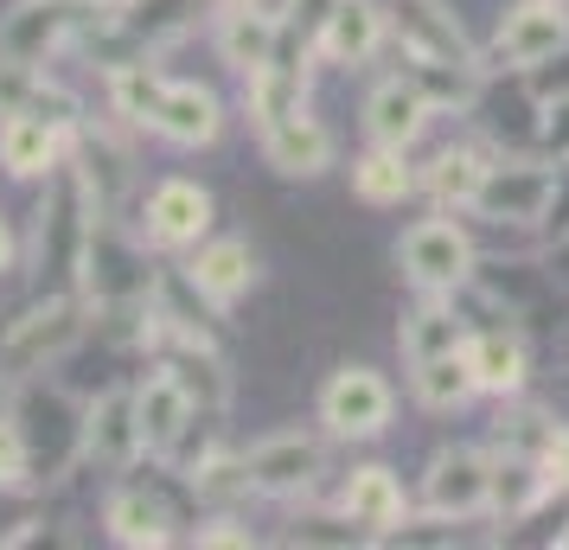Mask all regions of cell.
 <instances>
[{"mask_svg": "<svg viewBox=\"0 0 569 550\" xmlns=\"http://www.w3.org/2000/svg\"><path fill=\"white\" fill-rule=\"evenodd\" d=\"M83 333H90V294L52 289L46 301H32L20 320H7V333H0V366L13 371V378H39V371H52L64 352H78Z\"/></svg>", "mask_w": 569, "mask_h": 550, "instance_id": "obj_1", "label": "cell"}, {"mask_svg": "<svg viewBox=\"0 0 569 550\" xmlns=\"http://www.w3.org/2000/svg\"><path fill=\"white\" fill-rule=\"evenodd\" d=\"M13 417H20V436H27L32 480H64V473L83 461V410L64 391L20 378V391H13Z\"/></svg>", "mask_w": 569, "mask_h": 550, "instance_id": "obj_2", "label": "cell"}, {"mask_svg": "<svg viewBox=\"0 0 569 550\" xmlns=\"http://www.w3.org/2000/svg\"><path fill=\"white\" fill-rule=\"evenodd\" d=\"M97 7H103V0H20V7L0 20V52L27 58V64L46 71L64 46L90 39V27L103 20Z\"/></svg>", "mask_w": 569, "mask_h": 550, "instance_id": "obj_3", "label": "cell"}, {"mask_svg": "<svg viewBox=\"0 0 569 550\" xmlns=\"http://www.w3.org/2000/svg\"><path fill=\"white\" fill-rule=\"evenodd\" d=\"M397 262H403V276H410L422 294H455L473 282V243H467L461 224H448V218H422L403 231L397 243Z\"/></svg>", "mask_w": 569, "mask_h": 550, "instance_id": "obj_4", "label": "cell"}, {"mask_svg": "<svg viewBox=\"0 0 569 550\" xmlns=\"http://www.w3.org/2000/svg\"><path fill=\"white\" fill-rule=\"evenodd\" d=\"M243 468H250V487H257L262 499H295L327 473V448H320V436L276 429V436H262V442L243 454Z\"/></svg>", "mask_w": 569, "mask_h": 550, "instance_id": "obj_5", "label": "cell"}, {"mask_svg": "<svg viewBox=\"0 0 569 550\" xmlns=\"http://www.w3.org/2000/svg\"><path fill=\"white\" fill-rule=\"evenodd\" d=\"M320 422H327V436H346V442L378 436L390 422V384L371 366H339L320 384Z\"/></svg>", "mask_w": 569, "mask_h": 550, "instance_id": "obj_6", "label": "cell"}, {"mask_svg": "<svg viewBox=\"0 0 569 550\" xmlns=\"http://www.w3.org/2000/svg\"><path fill=\"white\" fill-rule=\"evenodd\" d=\"M211 231V192L199 180H160L141 206V243L154 250H199Z\"/></svg>", "mask_w": 569, "mask_h": 550, "instance_id": "obj_7", "label": "cell"}, {"mask_svg": "<svg viewBox=\"0 0 569 550\" xmlns=\"http://www.w3.org/2000/svg\"><path fill=\"white\" fill-rule=\"evenodd\" d=\"M550 199H557V173H550V167L499 160V167H487L473 211L492 218V224H538V218H550Z\"/></svg>", "mask_w": 569, "mask_h": 550, "instance_id": "obj_8", "label": "cell"}, {"mask_svg": "<svg viewBox=\"0 0 569 550\" xmlns=\"http://www.w3.org/2000/svg\"><path fill=\"white\" fill-rule=\"evenodd\" d=\"M569 46V13L563 0H525L506 13V27L492 39V58L506 64V71H538L550 58Z\"/></svg>", "mask_w": 569, "mask_h": 550, "instance_id": "obj_9", "label": "cell"}, {"mask_svg": "<svg viewBox=\"0 0 569 550\" xmlns=\"http://www.w3.org/2000/svg\"><path fill=\"white\" fill-rule=\"evenodd\" d=\"M243 103H250L257 134L276 129V122H288V116H301V109H308V46H295V39L282 32V52L243 78Z\"/></svg>", "mask_w": 569, "mask_h": 550, "instance_id": "obj_10", "label": "cell"}, {"mask_svg": "<svg viewBox=\"0 0 569 550\" xmlns=\"http://www.w3.org/2000/svg\"><path fill=\"white\" fill-rule=\"evenodd\" d=\"M390 32H397L403 58H436V64H473L480 71L461 20L441 0H390Z\"/></svg>", "mask_w": 569, "mask_h": 550, "instance_id": "obj_11", "label": "cell"}, {"mask_svg": "<svg viewBox=\"0 0 569 550\" xmlns=\"http://www.w3.org/2000/svg\"><path fill=\"white\" fill-rule=\"evenodd\" d=\"M148 448H141V417H134V391H103L97 403H83V461H97L109 473H129Z\"/></svg>", "mask_w": 569, "mask_h": 550, "instance_id": "obj_12", "label": "cell"}, {"mask_svg": "<svg viewBox=\"0 0 569 550\" xmlns=\"http://www.w3.org/2000/svg\"><path fill=\"white\" fill-rule=\"evenodd\" d=\"M487 493H492V461L473 454V448H448L422 473V506L436 519H473V512H487Z\"/></svg>", "mask_w": 569, "mask_h": 550, "instance_id": "obj_13", "label": "cell"}, {"mask_svg": "<svg viewBox=\"0 0 569 550\" xmlns=\"http://www.w3.org/2000/svg\"><path fill=\"white\" fill-rule=\"evenodd\" d=\"M173 524H180V512H173L167 493H154L148 480H122V487L103 499V531L116 538V544H129V550L173 544V538H180Z\"/></svg>", "mask_w": 569, "mask_h": 550, "instance_id": "obj_14", "label": "cell"}, {"mask_svg": "<svg viewBox=\"0 0 569 550\" xmlns=\"http://www.w3.org/2000/svg\"><path fill=\"white\" fill-rule=\"evenodd\" d=\"M134 417H141V448H148V461H167L173 442L186 436V422L199 417V403H192V391H186L173 371L154 366L134 384Z\"/></svg>", "mask_w": 569, "mask_h": 550, "instance_id": "obj_15", "label": "cell"}, {"mask_svg": "<svg viewBox=\"0 0 569 550\" xmlns=\"http://www.w3.org/2000/svg\"><path fill=\"white\" fill-rule=\"evenodd\" d=\"M186 276H192L199 301L224 314V308H237L243 294L257 289V250L243 237H211V243H199V257L186 262Z\"/></svg>", "mask_w": 569, "mask_h": 550, "instance_id": "obj_16", "label": "cell"}, {"mask_svg": "<svg viewBox=\"0 0 569 550\" xmlns=\"http://www.w3.org/2000/svg\"><path fill=\"white\" fill-rule=\"evenodd\" d=\"M64 148H71V129L52 122V116H39V109H20V116L0 122V167L13 180H46Z\"/></svg>", "mask_w": 569, "mask_h": 550, "instance_id": "obj_17", "label": "cell"}, {"mask_svg": "<svg viewBox=\"0 0 569 550\" xmlns=\"http://www.w3.org/2000/svg\"><path fill=\"white\" fill-rule=\"evenodd\" d=\"M148 129L160 141H173V148H211L218 129H224V109H218V97H211L206 83H167Z\"/></svg>", "mask_w": 569, "mask_h": 550, "instance_id": "obj_18", "label": "cell"}, {"mask_svg": "<svg viewBox=\"0 0 569 550\" xmlns=\"http://www.w3.org/2000/svg\"><path fill=\"white\" fill-rule=\"evenodd\" d=\"M385 32H390V13L378 0H339L327 13V27H320V39H313V52L327 64H365L385 46Z\"/></svg>", "mask_w": 569, "mask_h": 550, "instance_id": "obj_19", "label": "cell"}, {"mask_svg": "<svg viewBox=\"0 0 569 550\" xmlns=\"http://www.w3.org/2000/svg\"><path fill=\"white\" fill-rule=\"evenodd\" d=\"M429 97L416 90L410 78H385L371 97H365V134L385 141V148H410L416 134L429 129Z\"/></svg>", "mask_w": 569, "mask_h": 550, "instance_id": "obj_20", "label": "cell"}, {"mask_svg": "<svg viewBox=\"0 0 569 550\" xmlns=\"http://www.w3.org/2000/svg\"><path fill=\"white\" fill-rule=\"evenodd\" d=\"M262 160H269L282 180H313V173H327V160H333V134L301 109V116H288L276 129H262Z\"/></svg>", "mask_w": 569, "mask_h": 550, "instance_id": "obj_21", "label": "cell"}, {"mask_svg": "<svg viewBox=\"0 0 569 550\" xmlns=\"http://www.w3.org/2000/svg\"><path fill=\"white\" fill-rule=\"evenodd\" d=\"M218 52H224V64H237L250 78L257 64L282 52V20L262 13V7H218Z\"/></svg>", "mask_w": 569, "mask_h": 550, "instance_id": "obj_22", "label": "cell"}, {"mask_svg": "<svg viewBox=\"0 0 569 550\" xmlns=\"http://www.w3.org/2000/svg\"><path fill=\"white\" fill-rule=\"evenodd\" d=\"M422 173L410 167V148H385V141H371V154L352 160V192H359L365 206H403Z\"/></svg>", "mask_w": 569, "mask_h": 550, "instance_id": "obj_23", "label": "cell"}, {"mask_svg": "<svg viewBox=\"0 0 569 550\" xmlns=\"http://www.w3.org/2000/svg\"><path fill=\"white\" fill-rule=\"evenodd\" d=\"M543 493H550V468H543V454H518V448H506V454L492 461L487 506L499 512V519H525Z\"/></svg>", "mask_w": 569, "mask_h": 550, "instance_id": "obj_24", "label": "cell"}, {"mask_svg": "<svg viewBox=\"0 0 569 550\" xmlns=\"http://www.w3.org/2000/svg\"><path fill=\"white\" fill-rule=\"evenodd\" d=\"M397 340H403V366H422V359H436V352L467 346V327H461V314H455L441 294H429V301H416L410 314H403Z\"/></svg>", "mask_w": 569, "mask_h": 550, "instance_id": "obj_25", "label": "cell"}, {"mask_svg": "<svg viewBox=\"0 0 569 550\" xmlns=\"http://www.w3.org/2000/svg\"><path fill=\"white\" fill-rule=\"evenodd\" d=\"M346 512L359 524H371L378 538H390V524H403L410 499H403V487H397L390 468H352V480H346Z\"/></svg>", "mask_w": 569, "mask_h": 550, "instance_id": "obj_26", "label": "cell"}, {"mask_svg": "<svg viewBox=\"0 0 569 550\" xmlns=\"http://www.w3.org/2000/svg\"><path fill=\"white\" fill-rule=\"evenodd\" d=\"M410 384H416V397H422L429 410H461L467 397L480 391V378H473V359H467V346H455V352H436V359L410 366Z\"/></svg>", "mask_w": 569, "mask_h": 550, "instance_id": "obj_27", "label": "cell"}, {"mask_svg": "<svg viewBox=\"0 0 569 550\" xmlns=\"http://www.w3.org/2000/svg\"><path fill=\"white\" fill-rule=\"evenodd\" d=\"M467 359H473V378H480V391H492V397H512L518 384H525V340L518 333H473L467 340Z\"/></svg>", "mask_w": 569, "mask_h": 550, "instance_id": "obj_28", "label": "cell"}, {"mask_svg": "<svg viewBox=\"0 0 569 550\" xmlns=\"http://www.w3.org/2000/svg\"><path fill=\"white\" fill-rule=\"evenodd\" d=\"M487 154H473V148H448V154L422 173V192L436 199V206H467L473 211V199H480V180H487Z\"/></svg>", "mask_w": 569, "mask_h": 550, "instance_id": "obj_29", "label": "cell"}, {"mask_svg": "<svg viewBox=\"0 0 569 550\" xmlns=\"http://www.w3.org/2000/svg\"><path fill=\"white\" fill-rule=\"evenodd\" d=\"M403 78H410L436 109H448V103L461 109V103H473V83H480V71H473V64H436V58H410V64H403Z\"/></svg>", "mask_w": 569, "mask_h": 550, "instance_id": "obj_30", "label": "cell"}, {"mask_svg": "<svg viewBox=\"0 0 569 550\" xmlns=\"http://www.w3.org/2000/svg\"><path fill=\"white\" fill-rule=\"evenodd\" d=\"M186 480H192V493L206 499V506H218V512H224L231 499L257 493V487H250V468H243V461H231V454H211L206 468H192Z\"/></svg>", "mask_w": 569, "mask_h": 550, "instance_id": "obj_31", "label": "cell"}, {"mask_svg": "<svg viewBox=\"0 0 569 550\" xmlns=\"http://www.w3.org/2000/svg\"><path fill=\"white\" fill-rule=\"evenodd\" d=\"M39 487L32 480V454H27V436H20V417L0 410V493H27Z\"/></svg>", "mask_w": 569, "mask_h": 550, "instance_id": "obj_32", "label": "cell"}, {"mask_svg": "<svg viewBox=\"0 0 569 550\" xmlns=\"http://www.w3.org/2000/svg\"><path fill=\"white\" fill-rule=\"evenodd\" d=\"M39 90H46V71H39V64L0 52V122L20 116V109H32L39 103Z\"/></svg>", "mask_w": 569, "mask_h": 550, "instance_id": "obj_33", "label": "cell"}, {"mask_svg": "<svg viewBox=\"0 0 569 550\" xmlns=\"http://www.w3.org/2000/svg\"><path fill=\"white\" fill-rule=\"evenodd\" d=\"M378 531L371 524H359L352 512H346V524L339 519H295V531H288V544H327V550H346V544H371Z\"/></svg>", "mask_w": 569, "mask_h": 550, "instance_id": "obj_34", "label": "cell"}, {"mask_svg": "<svg viewBox=\"0 0 569 550\" xmlns=\"http://www.w3.org/2000/svg\"><path fill=\"white\" fill-rule=\"evenodd\" d=\"M339 0H288V20L282 32L295 39V46H308L313 52V39H320V27H327V13H333Z\"/></svg>", "mask_w": 569, "mask_h": 550, "instance_id": "obj_35", "label": "cell"}, {"mask_svg": "<svg viewBox=\"0 0 569 550\" xmlns=\"http://www.w3.org/2000/svg\"><path fill=\"white\" fill-rule=\"evenodd\" d=\"M192 544H231V550H250L257 538H250V531H243V524H237L231 512H211V519L199 524V531H192Z\"/></svg>", "mask_w": 569, "mask_h": 550, "instance_id": "obj_36", "label": "cell"}, {"mask_svg": "<svg viewBox=\"0 0 569 550\" xmlns=\"http://www.w3.org/2000/svg\"><path fill=\"white\" fill-rule=\"evenodd\" d=\"M13 257H20V243H13V231H7V218H0V276L13 269Z\"/></svg>", "mask_w": 569, "mask_h": 550, "instance_id": "obj_37", "label": "cell"}, {"mask_svg": "<svg viewBox=\"0 0 569 550\" xmlns=\"http://www.w3.org/2000/svg\"><path fill=\"white\" fill-rule=\"evenodd\" d=\"M550 276H557V282H569V237L557 243V257H550Z\"/></svg>", "mask_w": 569, "mask_h": 550, "instance_id": "obj_38", "label": "cell"}]
</instances>
